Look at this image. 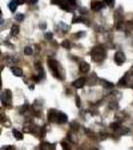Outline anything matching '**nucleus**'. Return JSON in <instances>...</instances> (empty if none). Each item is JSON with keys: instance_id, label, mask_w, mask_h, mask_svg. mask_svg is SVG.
I'll return each mask as SVG.
<instances>
[{"instance_id": "f257e3e1", "label": "nucleus", "mask_w": 133, "mask_h": 150, "mask_svg": "<svg viewBox=\"0 0 133 150\" xmlns=\"http://www.w3.org/2000/svg\"><path fill=\"white\" fill-rule=\"evenodd\" d=\"M91 56H92V59L94 61H102L105 56H106V51H105V49L100 47V46H96L92 49V51H91Z\"/></svg>"}, {"instance_id": "f03ea898", "label": "nucleus", "mask_w": 133, "mask_h": 150, "mask_svg": "<svg viewBox=\"0 0 133 150\" xmlns=\"http://www.w3.org/2000/svg\"><path fill=\"white\" fill-rule=\"evenodd\" d=\"M60 7L61 9H64L66 11H72L75 8V1L74 0H62Z\"/></svg>"}, {"instance_id": "7ed1b4c3", "label": "nucleus", "mask_w": 133, "mask_h": 150, "mask_svg": "<svg viewBox=\"0 0 133 150\" xmlns=\"http://www.w3.org/2000/svg\"><path fill=\"white\" fill-rule=\"evenodd\" d=\"M48 65L50 67V69L53 72V75L56 77H60L59 72H58V68H57V61L55 60H48Z\"/></svg>"}, {"instance_id": "20e7f679", "label": "nucleus", "mask_w": 133, "mask_h": 150, "mask_svg": "<svg viewBox=\"0 0 133 150\" xmlns=\"http://www.w3.org/2000/svg\"><path fill=\"white\" fill-rule=\"evenodd\" d=\"M125 59L126 58H125V55H124L123 52H121V51L116 52V54L114 56V60H115V62H116L117 65H122L125 62Z\"/></svg>"}, {"instance_id": "39448f33", "label": "nucleus", "mask_w": 133, "mask_h": 150, "mask_svg": "<svg viewBox=\"0 0 133 150\" xmlns=\"http://www.w3.org/2000/svg\"><path fill=\"white\" fill-rule=\"evenodd\" d=\"M104 7V4L101 1H98V0H93L91 2V9L93 11H99Z\"/></svg>"}, {"instance_id": "423d86ee", "label": "nucleus", "mask_w": 133, "mask_h": 150, "mask_svg": "<svg viewBox=\"0 0 133 150\" xmlns=\"http://www.w3.org/2000/svg\"><path fill=\"white\" fill-rule=\"evenodd\" d=\"M11 91L10 90H8V89H6V90H4V92L1 94V100H2V102L3 103H5V102H8V101H10L11 100Z\"/></svg>"}, {"instance_id": "0eeeda50", "label": "nucleus", "mask_w": 133, "mask_h": 150, "mask_svg": "<svg viewBox=\"0 0 133 150\" xmlns=\"http://www.w3.org/2000/svg\"><path fill=\"white\" fill-rule=\"evenodd\" d=\"M85 82H86V79H85L84 77H80V78H78L77 80H75L72 85H73L75 88H82V87L84 86Z\"/></svg>"}, {"instance_id": "6e6552de", "label": "nucleus", "mask_w": 133, "mask_h": 150, "mask_svg": "<svg viewBox=\"0 0 133 150\" xmlns=\"http://www.w3.org/2000/svg\"><path fill=\"white\" fill-rule=\"evenodd\" d=\"M57 115H58V112L56 111V110H54V109H51V110H49V112H48V120L49 121H56L57 120Z\"/></svg>"}, {"instance_id": "1a4fd4ad", "label": "nucleus", "mask_w": 133, "mask_h": 150, "mask_svg": "<svg viewBox=\"0 0 133 150\" xmlns=\"http://www.w3.org/2000/svg\"><path fill=\"white\" fill-rule=\"evenodd\" d=\"M67 120H68V117H67V115H66L65 113H63V112H58L57 120H56L58 123H65V122H67Z\"/></svg>"}, {"instance_id": "9d476101", "label": "nucleus", "mask_w": 133, "mask_h": 150, "mask_svg": "<svg viewBox=\"0 0 133 150\" xmlns=\"http://www.w3.org/2000/svg\"><path fill=\"white\" fill-rule=\"evenodd\" d=\"M79 69H80V71L81 72H88L89 71V69H90V65L87 63V62H85V61H82V62H80V64H79Z\"/></svg>"}, {"instance_id": "9b49d317", "label": "nucleus", "mask_w": 133, "mask_h": 150, "mask_svg": "<svg viewBox=\"0 0 133 150\" xmlns=\"http://www.w3.org/2000/svg\"><path fill=\"white\" fill-rule=\"evenodd\" d=\"M5 61H6V63H7L9 66H12V65H14V64L17 63V58H16V57H13V56H7V57L5 58Z\"/></svg>"}, {"instance_id": "f8f14e48", "label": "nucleus", "mask_w": 133, "mask_h": 150, "mask_svg": "<svg viewBox=\"0 0 133 150\" xmlns=\"http://www.w3.org/2000/svg\"><path fill=\"white\" fill-rule=\"evenodd\" d=\"M17 5H18V3H17L16 0H12V1H10L8 7H9V9H10L11 12H15L16 9H17Z\"/></svg>"}, {"instance_id": "ddd939ff", "label": "nucleus", "mask_w": 133, "mask_h": 150, "mask_svg": "<svg viewBox=\"0 0 133 150\" xmlns=\"http://www.w3.org/2000/svg\"><path fill=\"white\" fill-rule=\"evenodd\" d=\"M12 73L15 75V76H22V75H23L22 69H21V68H18V67L12 68Z\"/></svg>"}, {"instance_id": "4468645a", "label": "nucleus", "mask_w": 133, "mask_h": 150, "mask_svg": "<svg viewBox=\"0 0 133 150\" xmlns=\"http://www.w3.org/2000/svg\"><path fill=\"white\" fill-rule=\"evenodd\" d=\"M19 33V26L18 25H13L11 28V35L12 36H16Z\"/></svg>"}, {"instance_id": "2eb2a0df", "label": "nucleus", "mask_w": 133, "mask_h": 150, "mask_svg": "<svg viewBox=\"0 0 133 150\" xmlns=\"http://www.w3.org/2000/svg\"><path fill=\"white\" fill-rule=\"evenodd\" d=\"M12 133H13V136H14V138H16L17 140H21L22 138H23V135H22V133L21 132H19V131H17V130H13L12 131Z\"/></svg>"}, {"instance_id": "dca6fc26", "label": "nucleus", "mask_w": 133, "mask_h": 150, "mask_svg": "<svg viewBox=\"0 0 133 150\" xmlns=\"http://www.w3.org/2000/svg\"><path fill=\"white\" fill-rule=\"evenodd\" d=\"M24 53H25L26 55H32L33 50H32V48H31L30 46H26V47L24 48Z\"/></svg>"}, {"instance_id": "f3484780", "label": "nucleus", "mask_w": 133, "mask_h": 150, "mask_svg": "<svg viewBox=\"0 0 133 150\" xmlns=\"http://www.w3.org/2000/svg\"><path fill=\"white\" fill-rule=\"evenodd\" d=\"M103 85H104L105 88H112V87L114 86L113 83L108 82V81H106V80H103Z\"/></svg>"}, {"instance_id": "a211bd4d", "label": "nucleus", "mask_w": 133, "mask_h": 150, "mask_svg": "<svg viewBox=\"0 0 133 150\" xmlns=\"http://www.w3.org/2000/svg\"><path fill=\"white\" fill-rule=\"evenodd\" d=\"M109 108H110V109H117V108H118V103H117L116 101H112V102H110V104H109Z\"/></svg>"}, {"instance_id": "6ab92c4d", "label": "nucleus", "mask_w": 133, "mask_h": 150, "mask_svg": "<svg viewBox=\"0 0 133 150\" xmlns=\"http://www.w3.org/2000/svg\"><path fill=\"white\" fill-rule=\"evenodd\" d=\"M118 85L119 86H123V85H126V75L125 76H123L120 80H119V82H118Z\"/></svg>"}, {"instance_id": "aec40b11", "label": "nucleus", "mask_w": 133, "mask_h": 150, "mask_svg": "<svg viewBox=\"0 0 133 150\" xmlns=\"http://www.w3.org/2000/svg\"><path fill=\"white\" fill-rule=\"evenodd\" d=\"M62 46H63L64 48H66V49H69V48H70V42H69L68 40H64V41L62 42Z\"/></svg>"}, {"instance_id": "412c9836", "label": "nucleus", "mask_w": 133, "mask_h": 150, "mask_svg": "<svg viewBox=\"0 0 133 150\" xmlns=\"http://www.w3.org/2000/svg\"><path fill=\"white\" fill-rule=\"evenodd\" d=\"M110 127H111L112 129L116 130V129H118L120 126H119V123H117V122H114V123H111V124H110Z\"/></svg>"}, {"instance_id": "4be33fe9", "label": "nucleus", "mask_w": 133, "mask_h": 150, "mask_svg": "<svg viewBox=\"0 0 133 150\" xmlns=\"http://www.w3.org/2000/svg\"><path fill=\"white\" fill-rule=\"evenodd\" d=\"M15 19H16L17 21H22V20L24 19V15H23V14H21V13L16 14V15H15Z\"/></svg>"}, {"instance_id": "5701e85b", "label": "nucleus", "mask_w": 133, "mask_h": 150, "mask_svg": "<svg viewBox=\"0 0 133 150\" xmlns=\"http://www.w3.org/2000/svg\"><path fill=\"white\" fill-rule=\"evenodd\" d=\"M104 2H105V4H107L110 7H112L114 5V0H104Z\"/></svg>"}, {"instance_id": "b1692460", "label": "nucleus", "mask_w": 133, "mask_h": 150, "mask_svg": "<svg viewBox=\"0 0 133 150\" xmlns=\"http://www.w3.org/2000/svg\"><path fill=\"white\" fill-rule=\"evenodd\" d=\"M61 145H62V147H63L64 150H70V147H69V145L67 144V142H62Z\"/></svg>"}, {"instance_id": "393cba45", "label": "nucleus", "mask_w": 133, "mask_h": 150, "mask_svg": "<svg viewBox=\"0 0 133 150\" xmlns=\"http://www.w3.org/2000/svg\"><path fill=\"white\" fill-rule=\"evenodd\" d=\"M75 100H76V106L77 107H80V98H79L78 95L75 96Z\"/></svg>"}, {"instance_id": "a878e982", "label": "nucleus", "mask_w": 133, "mask_h": 150, "mask_svg": "<svg viewBox=\"0 0 133 150\" xmlns=\"http://www.w3.org/2000/svg\"><path fill=\"white\" fill-rule=\"evenodd\" d=\"M45 37H46V39H48V40H51L53 36H52V33L48 32V33H46V34H45Z\"/></svg>"}, {"instance_id": "bb28decb", "label": "nucleus", "mask_w": 133, "mask_h": 150, "mask_svg": "<svg viewBox=\"0 0 133 150\" xmlns=\"http://www.w3.org/2000/svg\"><path fill=\"white\" fill-rule=\"evenodd\" d=\"M61 2H62V0H51V3L52 4H59L60 5Z\"/></svg>"}, {"instance_id": "cd10ccee", "label": "nucleus", "mask_w": 133, "mask_h": 150, "mask_svg": "<svg viewBox=\"0 0 133 150\" xmlns=\"http://www.w3.org/2000/svg\"><path fill=\"white\" fill-rule=\"evenodd\" d=\"M84 35H85V33H84V32H78V33L76 34V36H79V37L84 36Z\"/></svg>"}, {"instance_id": "c85d7f7f", "label": "nucleus", "mask_w": 133, "mask_h": 150, "mask_svg": "<svg viewBox=\"0 0 133 150\" xmlns=\"http://www.w3.org/2000/svg\"><path fill=\"white\" fill-rule=\"evenodd\" d=\"M16 1H17L18 4H22V3H24L26 1V0H16Z\"/></svg>"}, {"instance_id": "c756f323", "label": "nucleus", "mask_w": 133, "mask_h": 150, "mask_svg": "<svg viewBox=\"0 0 133 150\" xmlns=\"http://www.w3.org/2000/svg\"><path fill=\"white\" fill-rule=\"evenodd\" d=\"M38 1V0H29V2L30 3H32V4H34V3H36Z\"/></svg>"}, {"instance_id": "7c9ffc66", "label": "nucleus", "mask_w": 133, "mask_h": 150, "mask_svg": "<svg viewBox=\"0 0 133 150\" xmlns=\"http://www.w3.org/2000/svg\"><path fill=\"white\" fill-rule=\"evenodd\" d=\"M45 27H46V24H45V23H43V24L41 25V28H45Z\"/></svg>"}, {"instance_id": "2f4dec72", "label": "nucleus", "mask_w": 133, "mask_h": 150, "mask_svg": "<svg viewBox=\"0 0 133 150\" xmlns=\"http://www.w3.org/2000/svg\"><path fill=\"white\" fill-rule=\"evenodd\" d=\"M131 72H132V74H133V66H132V68H131Z\"/></svg>"}]
</instances>
